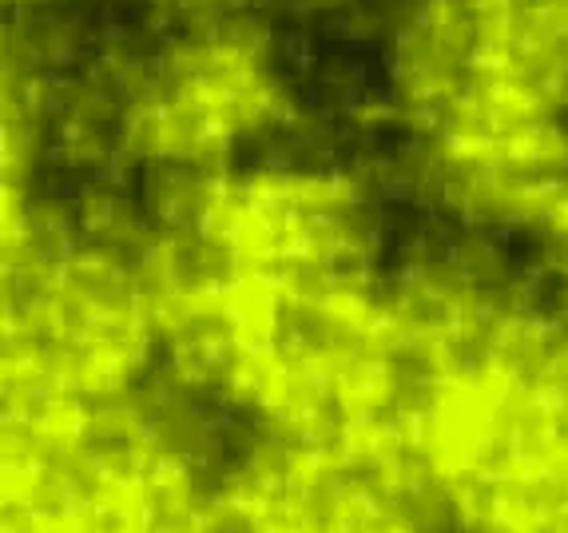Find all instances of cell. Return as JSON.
Returning a JSON list of instances; mask_svg holds the SVG:
<instances>
[{
    "label": "cell",
    "mask_w": 568,
    "mask_h": 533,
    "mask_svg": "<svg viewBox=\"0 0 568 533\" xmlns=\"http://www.w3.org/2000/svg\"><path fill=\"white\" fill-rule=\"evenodd\" d=\"M369 95L434 155L545 168L568 155V0H398Z\"/></svg>",
    "instance_id": "obj_1"
},
{
    "label": "cell",
    "mask_w": 568,
    "mask_h": 533,
    "mask_svg": "<svg viewBox=\"0 0 568 533\" xmlns=\"http://www.w3.org/2000/svg\"><path fill=\"white\" fill-rule=\"evenodd\" d=\"M155 24L92 48L60 77L24 37L48 88L88 108L140 155H223L283 132L298 115L306 68L263 12H152Z\"/></svg>",
    "instance_id": "obj_2"
},
{
    "label": "cell",
    "mask_w": 568,
    "mask_h": 533,
    "mask_svg": "<svg viewBox=\"0 0 568 533\" xmlns=\"http://www.w3.org/2000/svg\"><path fill=\"white\" fill-rule=\"evenodd\" d=\"M148 12H314V9H338L351 0H135Z\"/></svg>",
    "instance_id": "obj_3"
},
{
    "label": "cell",
    "mask_w": 568,
    "mask_h": 533,
    "mask_svg": "<svg viewBox=\"0 0 568 533\" xmlns=\"http://www.w3.org/2000/svg\"><path fill=\"white\" fill-rule=\"evenodd\" d=\"M40 4H48V0H9V9H12V12L24 9V17H29L32 9H40Z\"/></svg>",
    "instance_id": "obj_4"
}]
</instances>
